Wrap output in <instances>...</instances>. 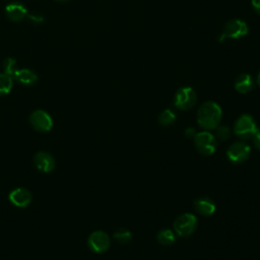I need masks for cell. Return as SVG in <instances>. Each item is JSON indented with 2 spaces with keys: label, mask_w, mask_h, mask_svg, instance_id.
Masks as SVG:
<instances>
[{
  "label": "cell",
  "mask_w": 260,
  "mask_h": 260,
  "mask_svg": "<svg viewBox=\"0 0 260 260\" xmlns=\"http://www.w3.org/2000/svg\"><path fill=\"white\" fill-rule=\"evenodd\" d=\"M221 108L214 102L203 103L197 112V122L205 130L215 129L221 120Z\"/></svg>",
  "instance_id": "obj_1"
},
{
  "label": "cell",
  "mask_w": 260,
  "mask_h": 260,
  "mask_svg": "<svg viewBox=\"0 0 260 260\" xmlns=\"http://www.w3.org/2000/svg\"><path fill=\"white\" fill-rule=\"evenodd\" d=\"M249 31V27L247 23L239 18H233L229 20L222 29V32L219 38V42H222L224 39H234L239 40L245 37Z\"/></svg>",
  "instance_id": "obj_2"
},
{
  "label": "cell",
  "mask_w": 260,
  "mask_h": 260,
  "mask_svg": "<svg viewBox=\"0 0 260 260\" xmlns=\"http://www.w3.org/2000/svg\"><path fill=\"white\" fill-rule=\"evenodd\" d=\"M257 129L255 120L248 114L240 116L234 126L235 134L242 139H251Z\"/></svg>",
  "instance_id": "obj_3"
},
{
  "label": "cell",
  "mask_w": 260,
  "mask_h": 260,
  "mask_svg": "<svg viewBox=\"0 0 260 260\" xmlns=\"http://www.w3.org/2000/svg\"><path fill=\"white\" fill-rule=\"evenodd\" d=\"M197 228V218L192 213H183L174 221V230L180 237H189Z\"/></svg>",
  "instance_id": "obj_4"
},
{
  "label": "cell",
  "mask_w": 260,
  "mask_h": 260,
  "mask_svg": "<svg viewBox=\"0 0 260 260\" xmlns=\"http://www.w3.org/2000/svg\"><path fill=\"white\" fill-rule=\"evenodd\" d=\"M197 101V95L194 89L190 86H184L177 90L174 96V105L177 109L187 111L194 107Z\"/></svg>",
  "instance_id": "obj_5"
},
{
  "label": "cell",
  "mask_w": 260,
  "mask_h": 260,
  "mask_svg": "<svg viewBox=\"0 0 260 260\" xmlns=\"http://www.w3.org/2000/svg\"><path fill=\"white\" fill-rule=\"evenodd\" d=\"M194 144L196 149L203 155H210L215 151L216 142L214 136L206 131L196 133L194 136Z\"/></svg>",
  "instance_id": "obj_6"
},
{
  "label": "cell",
  "mask_w": 260,
  "mask_h": 260,
  "mask_svg": "<svg viewBox=\"0 0 260 260\" xmlns=\"http://www.w3.org/2000/svg\"><path fill=\"white\" fill-rule=\"evenodd\" d=\"M250 152L251 148L247 143L237 141L230 145L226 150V156L231 161L235 164H241L249 158Z\"/></svg>",
  "instance_id": "obj_7"
},
{
  "label": "cell",
  "mask_w": 260,
  "mask_h": 260,
  "mask_svg": "<svg viewBox=\"0 0 260 260\" xmlns=\"http://www.w3.org/2000/svg\"><path fill=\"white\" fill-rule=\"evenodd\" d=\"M30 125L40 132L50 131L53 127V119L49 113L44 110H36L29 116Z\"/></svg>",
  "instance_id": "obj_8"
},
{
  "label": "cell",
  "mask_w": 260,
  "mask_h": 260,
  "mask_svg": "<svg viewBox=\"0 0 260 260\" xmlns=\"http://www.w3.org/2000/svg\"><path fill=\"white\" fill-rule=\"evenodd\" d=\"M88 247L95 253H103L110 247V238L108 234L103 231H95L90 234L87 240Z\"/></svg>",
  "instance_id": "obj_9"
},
{
  "label": "cell",
  "mask_w": 260,
  "mask_h": 260,
  "mask_svg": "<svg viewBox=\"0 0 260 260\" xmlns=\"http://www.w3.org/2000/svg\"><path fill=\"white\" fill-rule=\"evenodd\" d=\"M9 200L14 206L19 208H25L31 203L32 195L30 191L26 188L19 187L9 193Z\"/></svg>",
  "instance_id": "obj_10"
},
{
  "label": "cell",
  "mask_w": 260,
  "mask_h": 260,
  "mask_svg": "<svg viewBox=\"0 0 260 260\" xmlns=\"http://www.w3.org/2000/svg\"><path fill=\"white\" fill-rule=\"evenodd\" d=\"M26 7L17 1L10 2L5 7V14L7 18L13 22H20L27 16Z\"/></svg>",
  "instance_id": "obj_11"
},
{
  "label": "cell",
  "mask_w": 260,
  "mask_h": 260,
  "mask_svg": "<svg viewBox=\"0 0 260 260\" xmlns=\"http://www.w3.org/2000/svg\"><path fill=\"white\" fill-rule=\"evenodd\" d=\"M36 168L43 173H50L55 169V159L53 155L47 151H39L34 156Z\"/></svg>",
  "instance_id": "obj_12"
},
{
  "label": "cell",
  "mask_w": 260,
  "mask_h": 260,
  "mask_svg": "<svg viewBox=\"0 0 260 260\" xmlns=\"http://www.w3.org/2000/svg\"><path fill=\"white\" fill-rule=\"evenodd\" d=\"M13 79H15L20 84L31 86L37 83L38 81V75L35 71L28 69V68H20L17 69L13 75Z\"/></svg>",
  "instance_id": "obj_13"
},
{
  "label": "cell",
  "mask_w": 260,
  "mask_h": 260,
  "mask_svg": "<svg viewBox=\"0 0 260 260\" xmlns=\"http://www.w3.org/2000/svg\"><path fill=\"white\" fill-rule=\"evenodd\" d=\"M254 87V79L248 73L240 74L235 80V88L240 93H248Z\"/></svg>",
  "instance_id": "obj_14"
},
{
  "label": "cell",
  "mask_w": 260,
  "mask_h": 260,
  "mask_svg": "<svg viewBox=\"0 0 260 260\" xmlns=\"http://www.w3.org/2000/svg\"><path fill=\"white\" fill-rule=\"evenodd\" d=\"M194 208L201 215L207 216L211 215L215 211V204L211 199L201 197L194 201Z\"/></svg>",
  "instance_id": "obj_15"
},
{
  "label": "cell",
  "mask_w": 260,
  "mask_h": 260,
  "mask_svg": "<svg viewBox=\"0 0 260 260\" xmlns=\"http://www.w3.org/2000/svg\"><path fill=\"white\" fill-rule=\"evenodd\" d=\"M156 239L161 245L169 246V245H172L176 241V236L172 230L164 229L158 232Z\"/></svg>",
  "instance_id": "obj_16"
},
{
  "label": "cell",
  "mask_w": 260,
  "mask_h": 260,
  "mask_svg": "<svg viewBox=\"0 0 260 260\" xmlns=\"http://www.w3.org/2000/svg\"><path fill=\"white\" fill-rule=\"evenodd\" d=\"M13 86V78L6 74L0 73V95H5L10 92Z\"/></svg>",
  "instance_id": "obj_17"
},
{
  "label": "cell",
  "mask_w": 260,
  "mask_h": 260,
  "mask_svg": "<svg viewBox=\"0 0 260 260\" xmlns=\"http://www.w3.org/2000/svg\"><path fill=\"white\" fill-rule=\"evenodd\" d=\"M176 121V113L171 110V109H166L164 110L159 117H158V122L161 126L168 127L170 125H172L174 122Z\"/></svg>",
  "instance_id": "obj_18"
},
{
  "label": "cell",
  "mask_w": 260,
  "mask_h": 260,
  "mask_svg": "<svg viewBox=\"0 0 260 260\" xmlns=\"http://www.w3.org/2000/svg\"><path fill=\"white\" fill-rule=\"evenodd\" d=\"M114 239L120 243V244H126V243H129L132 239V234L129 230L127 229H124V228H121V229H118L114 235H113Z\"/></svg>",
  "instance_id": "obj_19"
},
{
  "label": "cell",
  "mask_w": 260,
  "mask_h": 260,
  "mask_svg": "<svg viewBox=\"0 0 260 260\" xmlns=\"http://www.w3.org/2000/svg\"><path fill=\"white\" fill-rule=\"evenodd\" d=\"M16 60L14 58H11V57H8L6 58L4 61H3V64H2V67H3V71L4 73L10 75L12 78H13V75L15 73V71L18 69L16 67Z\"/></svg>",
  "instance_id": "obj_20"
},
{
  "label": "cell",
  "mask_w": 260,
  "mask_h": 260,
  "mask_svg": "<svg viewBox=\"0 0 260 260\" xmlns=\"http://www.w3.org/2000/svg\"><path fill=\"white\" fill-rule=\"evenodd\" d=\"M216 136L220 139V140H226L230 138L231 136V130L228 126L225 125H218L216 128Z\"/></svg>",
  "instance_id": "obj_21"
},
{
  "label": "cell",
  "mask_w": 260,
  "mask_h": 260,
  "mask_svg": "<svg viewBox=\"0 0 260 260\" xmlns=\"http://www.w3.org/2000/svg\"><path fill=\"white\" fill-rule=\"evenodd\" d=\"M32 23L35 24H41L43 23L44 21V16L40 13H37V12H32V13H27V16H26Z\"/></svg>",
  "instance_id": "obj_22"
},
{
  "label": "cell",
  "mask_w": 260,
  "mask_h": 260,
  "mask_svg": "<svg viewBox=\"0 0 260 260\" xmlns=\"http://www.w3.org/2000/svg\"><path fill=\"white\" fill-rule=\"evenodd\" d=\"M252 139H253V144H254V146H255L257 149L260 150V129H257V130H256V132L254 133Z\"/></svg>",
  "instance_id": "obj_23"
},
{
  "label": "cell",
  "mask_w": 260,
  "mask_h": 260,
  "mask_svg": "<svg viewBox=\"0 0 260 260\" xmlns=\"http://www.w3.org/2000/svg\"><path fill=\"white\" fill-rule=\"evenodd\" d=\"M251 5H252V8L253 10L260 14V0H251Z\"/></svg>",
  "instance_id": "obj_24"
},
{
  "label": "cell",
  "mask_w": 260,
  "mask_h": 260,
  "mask_svg": "<svg viewBox=\"0 0 260 260\" xmlns=\"http://www.w3.org/2000/svg\"><path fill=\"white\" fill-rule=\"evenodd\" d=\"M185 134L187 137H194L196 135V131L194 128H191V127H188L186 130H185Z\"/></svg>",
  "instance_id": "obj_25"
},
{
  "label": "cell",
  "mask_w": 260,
  "mask_h": 260,
  "mask_svg": "<svg viewBox=\"0 0 260 260\" xmlns=\"http://www.w3.org/2000/svg\"><path fill=\"white\" fill-rule=\"evenodd\" d=\"M257 84L260 86V71H259V73L257 75Z\"/></svg>",
  "instance_id": "obj_26"
},
{
  "label": "cell",
  "mask_w": 260,
  "mask_h": 260,
  "mask_svg": "<svg viewBox=\"0 0 260 260\" xmlns=\"http://www.w3.org/2000/svg\"><path fill=\"white\" fill-rule=\"evenodd\" d=\"M55 1H57V2H67V1H69V0H55Z\"/></svg>",
  "instance_id": "obj_27"
}]
</instances>
